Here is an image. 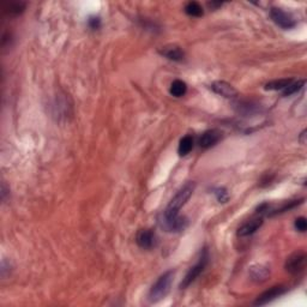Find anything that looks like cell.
<instances>
[{"label": "cell", "mask_w": 307, "mask_h": 307, "mask_svg": "<svg viewBox=\"0 0 307 307\" xmlns=\"http://www.w3.org/2000/svg\"><path fill=\"white\" fill-rule=\"evenodd\" d=\"M196 190V183L195 181H189L184 185L179 191L177 192V195L172 198V201L169 202V204L166 207V210L163 211V216L165 217L172 218V217H177L179 215L180 209L187 203V201L191 198L192 194L195 192Z\"/></svg>", "instance_id": "6da1fadb"}, {"label": "cell", "mask_w": 307, "mask_h": 307, "mask_svg": "<svg viewBox=\"0 0 307 307\" xmlns=\"http://www.w3.org/2000/svg\"><path fill=\"white\" fill-rule=\"evenodd\" d=\"M175 271L168 270L165 274H162L159 279L156 280V282L151 286L150 291H149L148 299L151 304L159 303L162 299H165L167 297L172 287V283H173Z\"/></svg>", "instance_id": "7a4b0ae2"}, {"label": "cell", "mask_w": 307, "mask_h": 307, "mask_svg": "<svg viewBox=\"0 0 307 307\" xmlns=\"http://www.w3.org/2000/svg\"><path fill=\"white\" fill-rule=\"evenodd\" d=\"M207 262H209V252H207L206 248H204V250L202 251V254L200 259H198V262L196 263L194 267L190 268L186 276L184 277L183 281H181L180 289H186L187 287H190V286L197 280V277L203 273L204 269H205V267L207 265Z\"/></svg>", "instance_id": "3957f363"}, {"label": "cell", "mask_w": 307, "mask_h": 307, "mask_svg": "<svg viewBox=\"0 0 307 307\" xmlns=\"http://www.w3.org/2000/svg\"><path fill=\"white\" fill-rule=\"evenodd\" d=\"M159 223L161 228H162L163 230H166V232L177 233L185 229L187 224H189V221H187L186 217L179 215H178L177 217H172V218L165 217L163 215H161L159 218Z\"/></svg>", "instance_id": "277c9868"}, {"label": "cell", "mask_w": 307, "mask_h": 307, "mask_svg": "<svg viewBox=\"0 0 307 307\" xmlns=\"http://www.w3.org/2000/svg\"><path fill=\"white\" fill-rule=\"evenodd\" d=\"M270 17L271 19L276 23L279 27L282 29H292L297 25L294 17L291 13L286 12L282 8L279 7H273L270 10Z\"/></svg>", "instance_id": "5b68a950"}, {"label": "cell", "mask_w": 307, "mask_h": 307, "mask_svg": "<svg viewBox=\"0 0 307 307\" xmlns=\"http://www.w3.org/2000/svg\"><path fill=\"white\" fill-rule=\"evenodd\" d=\"M306 267V254L303 251L299 252H295L292 254L291 257H288L287 261H286L285 268L289 274L297 275L301 273Z\"/></svg>", "instance_id": "8992f818"}, {"label": "cell", "mask_w": 307, "mask_h": 307, "mask_svg": "<svg viewBox=\"0 0 307 307\" xmlns=\"http://www.w3.org/2000/svg\"><path fill=\"white\" fill-rule=\"evenodd\" d=\"M286 292H287V288H286L285 286H275V287H271L269 291H265L264 293L259 295V297L257 298V300L253 303V305L254 306L267 305V304L271 303V301L280 298L281 295L285 294Z\"/></svg>", "instance_id": "52a82bcc"}, {"label": "cell", "mask_w": 307, "mask_h": 307, "mask_svg": "<svg viewBox=\"0 0 307 307\" xmlns=\"http://www.w3.org/2000/svg\"><path fill=\"white\" fill-rule=\"evenodd\" d=\"M136 242L140 248L144 250H151V248L156 246L157 238L156 234L151 229H142L139 230L136 236Z\"/></svg>", "instance_id": "ba28073f"}, {"label": "cell", "mask_w": 307, "mask_h": 307, "mask_svg": "<svg viewBox=\"0 0 307 307\" xmlns=\"http://www.w3.org/2000/svg\"><path fill=\"white\" fill-rule=\"evenodd\" d=\"M222 138V132L221 131L212 128V130H207L201 136L200 138V147L203 149H207L214 147L215 144H217Z\"/></svg>", "instance_id": "9c48e42d"}, {"label": "cell", "mask_w": 307, "mask_h": 307, "mask_svg": "<svg viewBox=\"0 0 307 307\" xmlns=\"http://www.w3.org/2000/svg\"><path fill=\"white\" fill-rule=\"evenodd\" d=\"M210 88H211L212 92L217 94V95L223 96V98H226V99H233L238 95V92H236L235 88L223 81L214 82V83L210 86Z\"/></svg>", "instance_id": "30bf717a"}, {"label": "cell", "mask_w": 307, "mask_h": 307, "mask_svg": "<svg viewBox=\"0 0 307 307\" xmlns=\"http://www.w3.org/2000/svg\"><path fill=\"white\" fill-rule=\"evenodd\" d=\"M263 224V217L259 216V217H254L252 220L245 222L242 226L238 229V235L244 238V236H250L252 235L253 233H256L259 228L262 227Z\"/></svg>", "instance_id": "8fae6325"}, {"label": "cell", "mask_w": 307, "mask_h": 307, "mask_svg": "<svg viewBox=\"0 0 307 307\" xmlns=\"http://www.w3.org/2000/svg\"><path fill=\"white\" fill-rule=\"evenodd\" d=\"M159 53L163 57H166L169 60L181 61L185 58V53L183 49L177 45H167L159 49Z\"/></svg>", "instance_id": "7c38bea8"}, {"label": "cell", "mask_w": 307, "mask_h": 307, "mask_svg": "<svg viewBox=\"0 0 307 307\" xmlns=\"http://www.w3.org/2000/svg\"><path fill=\"white\" fill-rule=\"evenodd\" d=\"M248 274H250L251 280H252L253 282L262 283L264 282V281H267L269 275H270V270H269V268L264 267V265L257 264L250 268Z\"/></svg>", "instance_id": "4fadbf2b"}, {"label": "cell", "mask_w": 307, "mask_h": 307, "mask_svg": "<svg viewBox=\"0 0 307 307\" xmlns=\"http://www.w3.org/2000/svg\"><path fill=\"white\" fill-rule=\"evenodd\" d=\"M194 137L187 134V136L183 137L179 142V147H178V153L180 156H186L187 154H190V151L194 149Z\"/></svg>", "instance_id": "5bb4252c"}, {"label": "cell", "mask_w": 307, "mask_h": 307, "mask_svg": "<svg viewBox=\"0 0 307 307\" xmlns=\"http://www.w3.org/2000/svg\"><path fill=\"white\" fill-rule=\"evenodd\" d=\"M186 92L187 84L180 80H175L173 83L171 84V88H169V93H171V95H173L174 98H181V96L185 95Z\"/></svg>", "instance_id": "9a60e30c"}, {"label": "cell", "mask_w": 307, "mask_h": 307, "mask_svg": "<svg viewBox=\"0 0 307 307\" xmlns=\"http://www.w3.org/2000/svg\"><path fill=\"white\" fill-rule=\"evenodd\" d=\"M293 82V80L291 78H285V80H276L273 82H269V83L265 84V89L267 90H285L289 84Z\"/></svg>", "instance_id": "2e32d148"}, {"label": "cell", "mask_w": 307, "mask_h": 307, "mask_svg": "<svg viewBox=\"0 0 307 307\" xmlns=\"http://www.w3.org/2000/svg\"><path fill=\"white\" fill-rule=\"evenodd\" d=\"M185 12L189 14V16L201 17V16H203V7H202L201 4H198V2L190 1L186 4Z\"/></svg>", "instance_id": "e0dca14e"}, {"label": "cell", "mask_w": 307, "mask_h": 307, "mask_svg": "<svg viewBox=\"0 0 307 307\" xmlns=\"http://www.w3.org/2000/svg\"><path fill=\"white\" fill-rule=\"evenodd\" d=\"M304 84H305V81L304 80L298 81V82H292V83L289 84L285 90H283V96H291V95H293V94L298 93L299 90L303 89Z\"/></svg>", "instance_id": "ac0fdd59"}, {"label": "cell", "mask_w": 307, "mask_h": 307, "mask_svg": "<svg viewBox=\"0 0 307 307\" xmlns=\"http://www.w3.org/2000/svg\"><path fill=\"white\" fill-rule=\"evenodd\" d=\"M25 4L24 2H18V1H12L10 4H6L5 11L10 14H19L24 11Z\"/></svg>", "instance_id": "d6986e66"}, {"label": "cell", "mask_w": 307, "mask_h": 307, "mask_svg": "<svg viewBox=\"0 0 307 307\" xmlns=\"http://www.w3.org/2000/svg\"><path fill=\"white\" fill-rule=\"evenodd\" d=\"M214 194L220 203H226V202L228 201V194H227L226 189H223V187H218V189H216L214 191Z\"/></svg>", "instance_id": "ffe728a7"}, {"label": "cell", "mask_w": 307, "mask_h": 307, "mask_svg": "<svg viewBox=\"0 0 307 307\" xmlns=\"http://www.w3.org/2000/svg\"><path fill=\"white\" fill-rule=\"evenodd\" d=\"M295 228H297L298 230L301 233H305L307 229V222L305 217H298L297 220H295Z\"/></svg>", "instance_id": "44dd1931"}, {"label": "cell", "mask_w": 307, "mask_h": 307, "mask_svg": "<svg viewBox=\"0 0 307 307\" xmlns=\"http://www.w3.org/2000/svg\"><path fill=\"white\" fill-rule=\"evenodd\" d=\"M88 23H89V27L92 29H99L101 25V20L99 17H90Z\"/></svg>", "instance_id": "7402d4cb"}, {"label": "cell", "mask_w": 307, "mask_h": 307, "mask_svg": "<svg viewBox=\"0 0 307 307\" xmlns=\"http://www.w3.org/2000/svg\"><path fill=\"white\" fill-rule=\"evenodd\" d=\"M6 195H7L6 184L2 183V185H1V200H2V202L6 201Z\"/></svg>", "instance_id": "603a6c76"}, {"label": "cell", "mask_w": 307, "mask_h": 307, "mask_svg": "<svg viewBox=\"0 0 307 307\" xmlns=\"http://www.w3.org/2000/svg\"><path fill=\"white\" fill-rule=\"evenodd\" d=\"M222 2H209V6L210 7H218L221 6Z\"/></svg>", "instance_id": "cb8c5ba5"}]
</instances>
